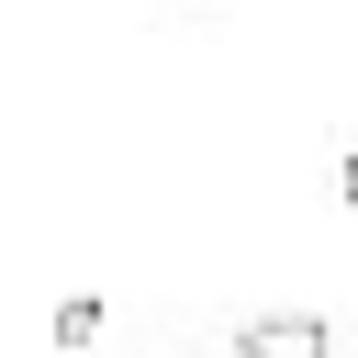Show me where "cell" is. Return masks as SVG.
I'll return each instance as SVG.
<instances>
[{"label": "cell", "instance_id": "cell-1", "mask_svg": "<svg viewBox=\"0 0 358 358\" xmlns=\"http://www.w3.org/2000/svg\"><path fill=\"white\" fill-rule=\"evenodd\" d=\"M246 358H336V336L313 313H257L246 324Z\"/></svg>", "mask_w": 358, "mask_h": 358}, {"label": "cell", "instance_id": "cell-3", "mask_svg": "<svg viewBox=\"0 0 358 358\" xmlns=\"http://www.w3.org/2000/svg\"><path fill=\"white\" fill-rule=\"evenodd\" d=\"M347 201H358V145H347Z\"/></svg>", "mask_w": 358, "mask_h": 358}, {"label": "cell", "instance_id": "cell-2", "mask_svg": "<svg viewBox=\"0 0 358 358\" xmlns=\"http://www.w3.org/2000/svg\"><path fill=\"white\" fill-rule=\"evenodd\" d=\"M101 336V302H56V347H90Z\"/></svg>", "mask_w": 358, "mask_h": 358}]
</instances>
